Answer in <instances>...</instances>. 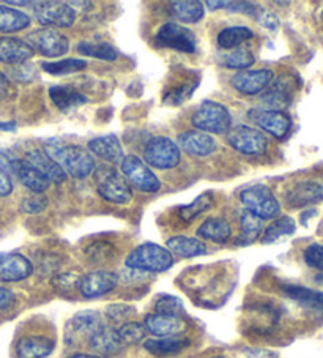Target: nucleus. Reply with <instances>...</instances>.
Masks as SVG:
<instances>
[{
	"label": "nucleus",
	"instance_id": "obj_1",
	"mask_svg": "<svg viewBox=\"0 0 323 358\" xmlns=\"http://www.w3.org/2000/svg\"><path fill=\"white\" fill-rule=\"evenodd\" d=\"M46 153L65 171L66 176L74 178L89 177L96 168L95 157L82 145L49 142L46 145Z\"/></svg>",
	"mask_w": 323,
	"mask_h": 358
},
{
	"label": "nucleus",
	"instance_id": "obj_2",
	"mask_svg": "<svg viewBox=\"0 0 323 358\" xmlns=\"http://www.w3.org/2000/svg\"><path fill=\"white\" fill-rule=\"evenodd\" d=\"M95 174V183L98 193L106 201L117 203V206H125L133 199V189L123 174H120L114 166L99 164L93 171Z\"/></svg>",
	"mask_w": 323,
	"mask_h": 358
},
{
	"label": "nucleus",
	"instance_id": "obj_3",
	"mask_svg": "<svg viewBox=\"0 0 323 358\" xmlns=\"http://www.w3.org/2000/svg\"><path fill=\"white\" fill-rule=\"evenodd\" d=\"M127 267L139 271L161 273L173 265V256L167 248L157 243H142L134 248L127 257Z\"/></svg>",
	"mask_w": 323,
	"mask_h": 358
},
{
	"label": "nucleus",
	"instance_id": "obj_4",
	"mask_svg": "<svg viewBox=\"0 0 323 358\" xmlns=\"http://www.w3.org/2000/svg\"><path fill=\"white\" fill-rule=\"evenodd\" d=\"M192 127L197 131L211 133V134H226L232 125V117L224 104L216 101H203L196 109L191 117Z\"/></svg>",
	"mask_w": 323,
	"mask_h": 358
},
{
	"label": "nucleus",
	"instance_id": "obj_5",
	"mask_svg": "<svg viewBox=\"0 0 323 358\" xmlns=\"http://www.w3.org/2000/svg\"><path fill=\"white\" fill-rule=\"evenodd\" d=\"M240 201L260 220H271L281 212L279 201L266 185H254V187L243 189L240 193Z\"/></svg>",
	"mask_w": 323,
	"mask_h": 358
},
{
	"label": "nucleus",
	"instance_id": "obj_6",
	"mask_svg": "<svg viewBox=\"0 0 323 358\" xmlns=\"http://www.w3.org/2000/svg\"><path fill=\"white\" fill-rule=\"evenodd\" d=\"M144 159L147 164L157 169H173L178 166L182 155H180V147L172 139L155 136L145 144Z\"/></svg>",
	"mask_w": 323,
	"mask_h": 358
},
{
	"label": "nucleus",
	"instance_id": "obj_7",
	"mask_svg": "<svg viewBox=\"0 0 323 358\" xmlns=\"http://www.w3.org/2000/svg\"><path fill=\"white\" fill-rule=\"evenodd\" d=\"M101 314L92 310L79 311L68 320L65 330V343L68 345H78L84 341H90V338L104 327Z\"/></svg>",
	"mask_w": 323,
	"mask_h": 358
},
{
	"label": "nucleus",
	"instance_id": "obj_8",
	"mask_svg": "<svg viewBox=\"0 0 323 358\" xmlns=\"http://www.w3.org/2000/svg\"><path fill=\"white\" fill-rule=\"evenodd\" d=\"M227 142L243 155H264L268 149V139L257 128L238 125L227 133Z\"/></svg>",
	"mask_w": 323,
	"mask_h": 358
},
{
	"label": "nucleus",
	"instance_id": "obj_9",
	"mask_svg": "<svg viewBox=\"0 0 323 358\" xmlns=\"http://www.w3.org/2000/svg\"><path fill=\"white\" fill-rule=\"evenodd\" d=\"M36 21L46 27H71L76 21V13L70 3L49 0V2L34 3Z\"/></svg>",
	"mask_w": 323,
	"mask_h": 358
},
{
	"label": "nucleus",
	"instance_id": "obj_10",
	"mask_svg": "<svg viewBox=\"0 0 323 358\" xmlns=\"http://www.w3.org/2000/svg\"><path fill=\"white\" fill-rule=\"evenodd\" d=\"M29 45L34 51L40 52L43 57H60L70 51V40L65 35L49 27L34 30L29 35Z\"/></svg>",
	"mask_w": 323,
	"mask_h": 358
},
{
	"label": "nucleus",
	"instance_id": "obj_11",
	"mask_svg": "<svg viewBox=\"0 0 323 358\" xmlns=\"http://www.w3.org/2000/svg\"><path fill=\"white\" fill-rule=\"evenodd\" d=\"M122 172L127 180L144 193H157L161 188L159 178L153 174L144 159L128 155L122 162Z\"/></svg>",
	"mask_w": 323,
	"mask_h": 358
},
{
	"label": "nucleus",
	"instance_id": "obj_12",
	"mask_svg": "<svg viewBox=\"0 0 323 358\" xmlns=\"http://www.w3.org/2000/svg\"><path fill=\"white\" fill-rule=\"evenodd\" d=\"M155 43L161 48L177 49L182 52L192 54L197 51V40L192 30L175 22H167L161 26L157 36H155Z\"/></svg>",
	"mask_w": 323,
	"mask_h": 358
},
{
	"label": "nucleus",
	"instance_id": "obj_13",
	"mask_svg": "<svg viewBox=\"0 0 323 358\" xmlns=\"http://www.w3.org/2000/svg\"><path fill=\"white\" fill-rule=\"evenodd\" d=\"M119 275L108 270H96L80 278L79 291L85 299H96L114 291L119 284Z\"/></svg>",
	"mask_w": 323,
	"mask_h": 358
},
{
	"label": "nucleus",
	"instance_id": "obj_14",
	"mask_svg": "<svg viewBox=\"0 0 323 358\" xmlns=\"http://www.w3.org/2000/svg\"><path fill=\"white\" fill-rule=\"evenodd\" d=\"M250 120H252L259 128L270 133L278 139L287 136L292 127L290 117L284 110H270V109H252L247 113Z\"/></svg>",
	"mask_w": 323,
	"mask_h": 358
},
{
	"label": "nucleus",
	"instance_id": "obj_15",
	"mask_svg": "<svg viewBox=\"0 0 323 358\" xmlns=\"http://www.w3.org/2000/svg\"><path fill=\"white\" fill-rule=\"evenodd\" d=\"M273 71L268 68H262V70H243L235 73L231 78L232 87L243 95H257L260 92L265 90L271 84Z\"/></svg>",
	"mask_w": 323,
	"mask_h": 358
},
{
	"label": "nucleus",
	"instance_id": "obj_16",
	"mask_svg": "<svg viewBox=\"0 0 323 358\" xmlns=\"http://www.w3.org/2000/svg\"><path fill=\"white\" fill-rule=\"evenodd\" d=\"M34 273V265L17 252H0V281L17 282Z\"/></svg>",
	"mask_w": 323,
	"mask_h": 358
},
{
	"label": "nucleus",
	"instance_id": "obj_17",
	"mask_svg": "<svg viewBox=\"0 0 323 358\" xmlns=\"http://www.w3.org/2000/svg\"><path fill=\"white\" fill-rule=\"evenodd\" d=\"M285 201L290 207H306L323 201V182L303 180L285 191Z\"/></svg>",
	"mask_w": 323,
	"mask_h": 358
},
{
	"label": "nucleus",
	"instance_id": "obj_18",
	"mask_svg": "<svg viewBox=\"0 0 323 358\" xmlns=\"http://www.w3.org/2000/svg\"><path fill=\"white\" fill-rule=\"evenodd\" d=\"M144 327L147 333H152L158 338H171L180 336L186 329V322L180 316H169V314H148L144 320Z\"/></svg>",
	"mask_w": 323,
	"mask_h": 358
},
{
	"label": "nucleus",
	"instance_id": "obj_19",
	"mask_svg": "<svg viewBox=\"0 0 323 358\" xmlns=\"http://www.w3.org/2000/svg\"><path fill=\"white\" fill-rule=\"evenodd\" d=\"M296 89V81L289 75L276 79V83L265 92L262 101L270 106V110H281L290 104Z\"/></svg>",
	"mask_w": 323,
	"mask_h": 358
},
{
	"label": "nucleus",
	"instance_id": "obj_20",
	"mask_svg": "<svg viewBox=\"0 0 323 358\" xmlns=\"http://www.w3.org/2000/svg\"><path fill=\"white\" fill-rule=\"evenodd\" d=\"M87 147H89V152L93 157H98L110 166L122 163L123 158H125V155H123V147L115 134L99 136V138L92 139Z\"/></svg>",
	"mask_w": 323,
	"mask_h": 358
},
{
	"label": "nucleus",
	"instance_id": "obj_21",
	"mask_svg": "<svg viewBox=\"0 0 323 358\" xmlns=\"http://www.w3.org/2000/svg\"><path fill=\"white\" fill-rule=\"evenodd\" d=\"M35 51L29 43L15 36H2L0 38V62L7 65H24L34 57Z\"/></svg>",
	"mask_w": 323,
	"mask_h": 358
},
{
	"label": "nucleus",
	"instance_id": "obj_22",
	"mask_svg": "<svg viewBox=\"0 0 323 358\" xmlns=\"http://www.w3.org/2000/svg\"><path fill=\"white\" fill-rule=\"evenodd\" d=\"M26 162L46 178L49 183H64L66 180L65 171L43 150H30L26 155Z\"/></svg>",
	"mask_w": 323,
	"mask_h": 358
},
{
	"label": "nucleus",
	"instance_id": "obj_23",
	"mask_svg": "<svg viewBox=\"0 0 323 358\" xmlns=\"http://www.w3.org/2000/svg\"><path fill=\"white\" fill-rule=\"evenodd\" d=\"M178 145L191 157H208L216 152V141L202 131H186L178 138Z\"/></svg>",
	"mask_w": 323,
	"mask_h": 358
},
{
	"label": "nucleus",
	"instance_id": "obj_24",
	"mask_svg": "<svg viewBox=\"0 0 323 358\" xmlns=\"http://www.w3.org/2000/svg\"><path fill=\"white\" fill-rule=\"evenodd\" d=\"M89 345L93 352H96L98 355L103 357H113L120 354L123 348H125V345L122 344L119 335H117V330L108 325L101 327V329L90 338Z\"/></svg>",
	"mask_w": 323,
	"mask_h": 358
},
{
	"label": "nucleus",
	"instance_id": "obj_25",
	"mask_svg": "<svg viewBox=\"0 0 323 358\" xmlns=\"http://www.w3.org/2000/svg\"><path fill=\"white\" fill-rule=\"evenodd\" d=\"M54 348L55 343L48 336H24L16 344V355L17 358H46L52 354Z\"/></svg>",
	"mask_w": 323,
	"mask_h": 358
},
{
	"label": "nucleus",
	"instance_id": "obj_26",
	"mask_svg": "<svg viewBox=\"0 0 323 358\" xmlns=\"http://www.w3.org/2000/svg\"><path fill=\"white\" fill-rule=\"evenodd\" d=\"M49 96H51L52 103L62 110V113H70V110L82 106V104L87 103L85 95L71 87V85H52V87L49 89Z\"/></svg>",
	"mask_w": 323,
	"mask_h": 358
},
{
	"label": "nucleus",
	"instance_id": "obj_27",
	"mask_svg": "<svg viewBox=\"0 0 323 358\" xmlns=\"http://www.w3.org/2000/svg\"><path fill=\"white\" fill-rule=\"evenodd\" d=\"M167 250H169L171 255L183 257V259H191V257H199L207 255V246L199 238L186 237V236H175L167 240Z\"/></svg>",
	"mask_w": 323,
	"mask_h": 358
},
{
	"label": "nucleus",
	"instance_id": "obj_28",
	"mask_svg": "<svg viewBox=\"0 0 323 358\" xmlns=\"http://www.w3.org/2000/svg\"><path fill=\"white\" fill-rule=\"evenodd\" d=\"M13 174L17 177V180H20L24 187L29 188L30 191H34L36 194L45 193V191L49 188V185H51L38 171L34 169L26 159H21V158L17 159Z\"/></svg>",
	"mask_w": 323,
	"mask_h": 358
},
{
	"label": "nucleus",
	"instance_id": "obj_29",
	"mask_svg": "<svg viewBox=\"0 0 323 358\" xmlns=\"http://www.w3.org/2000/svg\"><path fill=\"white\" fill-rule=\"evenodd\" d=\"M189 345V339L182 336H171V338H157L147 339L144 348L155 357H169L180 354Z\"/></svg>",
	"mask_w": 323,
	"mask_h": 358
},
{
	"label": "nucleus",
	"instance_id": "obj_30",
	"mask_svg": "<svg viewBox=\"0 0 323 358\" xmlns=\"http://www.w3.org/2000/svg\"><path fill=\"white\" fill-rule=\"evenodd\" d=\"M241 221V234L240 237L235 240V245L238 246H247L256 242L260 237L264 229V220H260L256 213H252L251 210L245 208L240 215Z\"/></svg>",
	"mask_w": 323,
	"mask_h": 358
},
{
	"label": "nucleus",
	"instance_id": "obj_31",
	"mask_svg": "<svg viewBox=\"0 0 323 358\" xmlns=\"http://www.w3.org/2000/svg\"><path fill=\"white\" fill-rule=\"evenodd\" d=\"M197 236L215 243H226L232 236V227L224 218H208L199 226Z\"/></svg>",
	"mask_w": 323,
	"mask_h": 358
},
{
	"label": "nucleus",
	"instance_id": "obj_32",
	"mask_svg": "<svg viewBox=\"0 0 323 358\" xmlns=\"http://www.w3.org/2000/svg\"><path fill=\"white\" fill-rule=\"evenodd\" d=\"M284 292L287 297L298 301L303 306L315 311H323V292L314 291V289L304 286H296V284H287V286H284Z\"/></svg>",
	"mask_w": 323,
	"mask_h": 358
},
{
	"label": "nucleus",
	"instance_id": "obj_33",
	"mask_svg": "<svg viewBox=\"0 0 323 358\" xmlns=\"http://www.w3.org/2000/svg\"><path fill=\"white\" fill-rule=\"evenodd\" d=\"M30 26V17L20 10L0 5V32H20Z\"/></svg>",
	"mask_w": 323,
	"mask_h": 358
},
{
	"label": "nucleus",
	"instance_id": "obj_34",
	"mask_svg": "<svg viewBox=\"0 0 323 358\" xmlns=\"http://www.w3.org/2000/svg\"><path fill=\"white\" fill-rule=\"evenodd\" d=\"M172 13L178 21L186 24L199 22L205 15L203 3L199 0H186V2H172Z\"/></svg>",
	"mask_w": 323,
	"mask_h": 358
},
{
	"label": "nucleus",
	"instance_id": "obj_35",
	"mask_svg": "<svg viewBox=\"0 0 323 358\" xmlns=\"http://www.w3.org/2000/svg\"><path fill=\"white\" fill-rule=\"evenodd\" d=\"M254 36V32L250 27L245 26H234V27H227L222 29L220 35H218V45L222 49H235L240 48V45H243L245 41L251 40Z\"/></svg>",
	"mask_w": 323,
	"mask_h": 358
},
{
	"label": "nucleus",
	"instance_id": "obj_36",
	"mask_svg": "<svg viewBox=\"0 0 323 358\" xmlns=\"http://www.w3.org/2000/svg\"><path fill=\"white\" fill-rule=\"evenodd\" d=\"M254 62L256 59H254L252 52L245 48H235L221 55V64L226 68H231V70H250Z\"/></svg>",
	"mask_w": 323,
	"mask_h": 358
},
{
	"label": "nucleus",
	"instance_id": "obj_37",
	"mask_svg": "<svg viewBox=\"0 0 323 358\" xmlns=\"http://www.w3.org/2000/svg\"><path fill=\"white\" fill-rule=\"evenodd\" d=\"M213 207V194L210 191H205L201 196H197L194 201H192L189 206L180 207L178 208V217L185 223H189V221L194 220L199 215L207 212L208 208Z\"/></svg>",
	"mask_w": 323,
	"mask_h": 358
},
{
	"label": "nucleus",
	"instance_id": "obj_38",
	"mask_svg": "<svg viewBox=\"0 0 323 358\" xmlns=\"http://www.w3.org/2000/svg\"><path fill=\"white\" fill-rule=\"evenodd\" d=\"M41 68L52 76H65V75H71V73L85 70L87 62L82 59H64L57 62H43Z\"/></svg>",
	"mask_w": 323,
	"mask_h": 358
},
{
	"label": "nucleus",
	"instance_id": "obj_39",
	"mask_svg": "<svg viewBox=\"0 0 323 358\" xmlns=\"http://www.w3.org/2000/svg\"><path fill=\"white\" fill-rule=\"evenodd\" d=\"M79 54L85 57H95L108 62H114L117 59V51L109 43H92V41H80L78 45Z\"/></svg>",
	"mask_w": 323,
	"mask_h": 358
},
{
	"label": "nucleus",
	"instance_id": "obj_40",
	"mask_svg": "<svg viewBox=\"0 0 323 358\" xmlns=\"http://www.w3.org/2000/svg\"><path fill=\"white\" fill-rule=\"evenodd\" d=\"M294 232H295V221L290 217H282L266 227L262 236V243L265 245L275 243L279 238L292 236Z\"/></svg>",
	"mask_w": 323,
	"mask_h": 358
},
{
	"label": "nucleus",
	"instance_id": "obj_41",
	"mask_svg": "<svg viewBox=\"0 0 323 358\" xmlns=\"http://www.w3.org/2000/svg\"><path fill=\"white\" fill-rule=\"evenodd\" d=\"M117 335H119L123 345H133L144 341L147 336V330L144 324L127 322V324H122L120 329H117Z\"/></svg>",
	"mask_w": 323,
	"mask_h": 358
},
{
	"label": "nucleus",
	"instance_id": "obj_42",
	"mask_svg": "<svg viewBox=\"0 0 323 358\" xmlns=\"http://www.w3.org/2000/svg\"><path fill=\"white\" fill-rule=\"evenodd\" d=\"M155 311L158 314H169V316H180L185 314V305L183 301L173 295H159L155 301Z\"/></svg>",
	"mask_w": 323,
	"mask_h": 358
},
{
	"label": "nucleus",
	"instance_id": "obj_43",
	"mask_svg": "<svg viewBox=\"0 0 323 358\" xmlns=\"http://www.w3.org/2000/svg\"><path fill=\"white\" fill-rule=\"evenodd\" d=\"M134 314H136V308L125 303H115L106 308V316H108L109 320H113V322L127 324L129 322V319H131Z\"/></svg>",
	"mask_w": 323,
	"mask_h": 358
},
{
	"label": "nucleus",
	"instance_id": "obj_44",
	"mask_svg": "<svg viewBox=\"0 0 323 358\" xmlns=\"http://www.w3.org/2000/svg\"><path fill=\"white\" fill-rule=\"evenodd\" d=\"M197 83L194 84H182L180 87L173 89L171 92H167L166 96H164V103L166 104H171V106H178V104H182L185 100H188L189 95L194 92Z\"/></svg>",
	"mask_w": 323,
	"mask_h": 358
},
{
	"label": "nucleus",
	"instance_id": "obj_45",
	"mask_svg": "<svg viewBox=\"0 0 323 358\" xmlns=\"http://www.w3.org/2000/svg\"><path fill=\"white\" fill-rule=\"evenodd\" d=\"M79 281H80V278L74 273H59L52 278L51 282L59 292L66 294V292H71L76 287H79Z\"/></svg>",
	"mask_w": 323,
	"mask_h": 358
},
{
	"label": "nucleus",
	"instance_id": "obj_46",
	"mask_svg": "<svg viewBox=\"0 0 323 358\" xmlns=\"http://www.w3.org/2000/svg\"><path fill=\"white\" fill-rule=\"evenodd\" d=\"M304 262H306L309 267L323 270V245L320 243H313L309 245L306 250H304Z\"/></svg>",
	"mask_w": 323,
	"mask_h": 358
},
{
	"label": "nucleus",
	"instance_id": "obj_47",
	"mask_svg": "<svg viewBox=\"0 0 323 358\" xmlns=\"http://www.w3.org/2000/svg\"><path fill=\"white\" fill-rule=\"evenodd\" d=\"M110 251H113V245L98 242L95 245L89 246L87 255H89V257L92 259V262H103V261H108L110 257Z\"/></svg>",
	"mask_w": 323,
	"mask_h": 358
},
{
	"label": "nucleus",
	"instance_id": "obj_48",
	"mask_svg": "<svg viewBox=\"0 0 323 358\" xmlns=\"http://www.w3.org/2000/svg\"><path fill=\"white\" fill-rule=\"evenodd\" d=\"M48 207V199L45 196H30L22 201L21 208L26 213H41Z\"/></svg>",
	"mask_w": 323,
	"mask_h": 358
},
{
	"label": "nucleus",
	"instance_id": "obj_49",
	"mask_svg": "<svg viewBox=\"0 0 323 358\" xmlns=\"http://www.w3.org/2000/svg\"><path fill=\"white\" fill-rule=\"evenodd\" d=\"M17 158L11 150H0V169H3L7 174H13Z\"/></svg>",
	"mask_w": 323,
	"mask_h": 358
},
{
	"label": "nucleus",
	"instance_id": "obj_50",
	"mask_svg": "<svg viewBox=\"0 0 323 358\" xmlns=\"http://www.w3.org/2000/svg\"><path fill=\"white\" fill-rule=\"evenodd\" d=\"M13 191V182L3 169H0V196H8Z\"/></svg>",
	"mask_w": 323,
	"mask_h": 358
},
{
	"label": "nucleus",
	"instance_id": "obj_51",
	"mask_svg": "<svg viewBox=\"0 0 323 358\" xmlns=\"http://www.w3.org/2000/svg\"><path fill=\"white\" fill-rule=\"evenodd\" d=\"M15 303V294L7 287L0 286V310H7Z\"/></svg>",
	"mask_w": 323,
	"mask_h": 358
},
{
	"label": "nucleus",
	"instance_id": "obj_52",
	"mask_svg": "<svg viewBox=\"0 0 323 358\" xmlns=\"http://www.w3.org/2000/svg\"><path fill=\"white\" fill-rule=\"evenodd\" d=\"M246 358H276V354L266 349H246Z\"/></svg>",
	"mask_w": 323,
	"mask_h": 358
},
{
	"label": "nucleus",
	"instance_id": "obj_53",
	"mask_svg": "<svg viewBox=\"0 0 323 358\" xmlns=\"http://www.w3.org/2000/svg\"><path fill=\"white\" fill-rule=\"evenodd\" d=\"M259 20H260V24H264L265 27H268V29H271V30L278 29V26H279V21H278V17H276L275 15L266 13V15H264V16H260Z\"/></svg>",
	"mask_w": 323,
	"mask_h": 358
},
{
	"label": "nucleus",
	"instance_id": "obj_54",
	"mask_svg": "<svg viewBox=\"0 0 323 358\" xmlns=\"http://www.w3.org/2000/svg\"><path fill=\"white\" fill-rule=\"evenodd\" d=\"M8 92H10L8 78L5 76L3 73H0V101H3L5 98L8 96Z\"/></svg>",
	"mask_w": 323,
	"mask_h": 358
},
{
	"label": "nucleus",
	"instance_id": "obj_55",
	"mask_svg": "<svg viewBox=\"0 0 323 358\" xmlns=\"http://www.w3.org/2000/svg\"><path fill=\"white\" fill-rule=\"evenodd\" d=\"M227 3L229 2H215V0H210V2H207L205 5L210 7V10H218V8H227Z\"/></svg>",
	"mask_w": 323,
	"mask_h": 358
},
{
	"label": "nucleus",
	"instance_id": "obj_56",
	"mask_svg": "<svg viewBox=\"0 0 323 358\" xmlns=\"http://www.w3.org/2000/svg\"><path fill=\"white\" fill-rule=\"evenodd\" d=\"M0 129H5V131H15L16 123L15 122H7V123L0 122Z\"/></svg>",
	"mask_w": 323,
	"mask_h": 358
},
{
	"label": "nucleus",
	"instance_id": "obj_57",
	"mask_svg": "<svg viewBox=\"0 0 323 358\" xmlns=\"http://www.w3.org/2000/svg\"><path fill=\"white\" fill-rule=\"evenodd\" d=\"M68 358H101L98 355H89V354H74V355H70Z\"/></svg>",
	"mask_w": 323,
	"mask_h": 358
},
{
	"label": "nucleus",
	"instance_id": "obj_58",
	"mask_svg": "<svg viewBox=\"0 0 323 358\" xmlns=\"http://www.w3.org/2000/svg\"><path fill=\"white\" fill-rule=\"evenodd\" d=\"M8 5H17V7H27V5H34V2H15V0H10L7 2Z\"/></svg>",
	"mask_w": 323,
	"mask_h": 358
},
{
	"label": "nucleus",
	"instance_id": "obj_59",
	"mask_svg": "<svg viewBox=\"0 0 323 358\" xmlns=\"http://www.w3.org/2000/svg\"><path fill=\"white\" fill-rule=\"evenodd\" d=\"M315 281L319 282V284H322V286H323V273L319 275V276H315Z\"/></svg>",
	"mask_w": 323,
	"mask_h": 358
},
{
	"label": "nucleus",
	"instance_id": "obj_60",
	"mask_svg": "<svg viewBox=\"0 0 323 358\" xmlns=\"http://www.w3.org/2000/svg\"><path fill=\"white\" fill-rule=\"evenodd\" d=\"M322 20H323V10H322Z\"/></svg>",
	"mask_w": 323,
	"mask_h": 358
}]
</instances>
